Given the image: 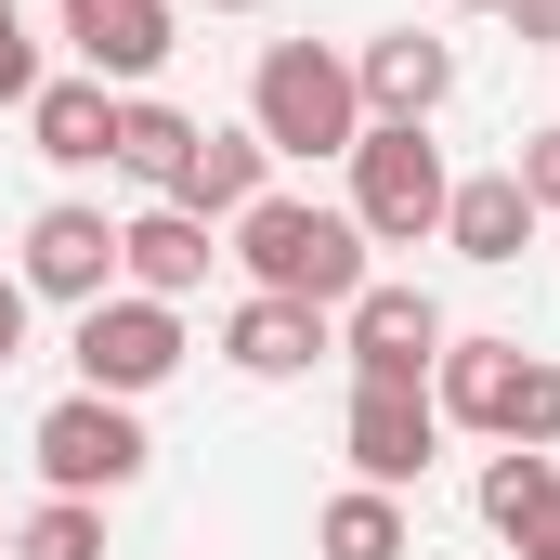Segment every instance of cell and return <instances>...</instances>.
Instances as JSON below:
<instances>
[{
    "label": "cell",
    "instance_id": "13",
    "mask_svg": "<svg viewBox=\"0 0 560 560\" xmlns=\"http://www.w3.org/2000/svg\"><path fill=\"white\" fill-rule=\"evenodd\" d=\"M209 235H222V222H196V209L143 196L131 222H118V287H143V300H196V287H209V261H222Z\"/></svg>",
    "mask_w": 560,
    "mask_h": 560
},
{
    "label": "cell",
    "instance_id": "28",
    "mask_svg": "<svg viewBox=\"0 0 560 560\" xmlns=\"http://www.w3.org/2000/svg\"><path fill=\"white\" fill-rule=\"evenodd\" d=\"M0 560H13V522H0Z\"/></svg>",
    "mask_w": 560,
    "mask_h": 560
},
{
    "label": "cell",
    "instance_id": "8",
    "mask_svg": "<svg viewBox=\"0 0 560 560\" xmlns=\"http://www.w3.org/2000/svg\"><path fill=\"white\" fill-rule=\"evenodd\" d=\"M339 456H352V482L418 495L430 456H443V405H430V392H392V378H352V405H339Z\"/></svg>",
    "mask_w": 560,
    "mask_h": 560
},
{
    "label": "cell",
    "instance_id": "1",
    "mask_svg": "<svg viewBox=\"0 0 560 560\" xmlns=\"http://www.w3.org/2000/svg\"><path fill=\"white\" fill-rule=\"evenodd\" d=\"M222 235H235V261H248L261 300H313V313H339V300L365 287V222L326 209V196H261V209H235Z\"/></svg>",
    "mask_w": 560,
    "mask_h": 560
},
{
    "label": "cell",
    "instance_id": "27",
    "mask_svg": "<svg viewBox=\"0 0 560 560\" xmlns=\"http://www.w3.org/2000/svg\"><path fill=\"white\" fill-rule=\"evenodd\" d=\"M443 13H509V0H443Z\"/></svg>",
    "mask_w": 560,
    "mask_h": 560
},
{
    "label": "cell",
    "instance_id": "7",
    "mask_svg": "<svg viewBox=\"0 0 560 560\" xmlns=\"http://www.w3.org/2000/svg\"><path fill=\"white\" fill-rule=\"evenodd\" d=\"M443 339H456V326H443V300H430V287H352V300H339V365H352V378H392V392H430V365H443Z\"/></svg>",
    "mask_w": 560,
    "mask_h": 560
},
{
    "label": "cell",
    "instance_id": "11",
    "mask_svg": "<svg viewBox=\"0 0 560 560\" xmlns=\"http://www.w3.org/2000/svg\"><path fill=\"white\" fill-rule=\"evenodd\" d=\"M352 92H365V131H430L443 92H456V52H443L430 26H378V39L352 52Z\"/></svg>",
    "mask_w": 560,
    "mask_h": 560
},
{
    "label": "cell",
    "instance_id": "25",
    "mask_svg": "<svg viewBox=\"0 0 560 560\" xmlns=\"http://www.w3.org/2000/svg\"><path fill=\"white\" fill-rule=\"evenodd\" d=\"M522 560H560V509H548V522H535V535H522Z\"/></svg>",
    "mask_w": 560,
    "mask_h": 560
},
{
    "label": "cell",
    "instance_id": "10",
    "mask_svg": "<svg viewBox=\"0 0 560 560\" xmlns=\"http://www.w3.org/2000/svg\"><path fill=\"white\" fill-rule=\"evenodd\" d=\"M26 300H66V313H92L105 287H118V222L92 209V196H52L39 222H26V261H13Z\"/></svg>",
    "mask_w": 560,
    "mask_h": 560
},
{
    "label": "cell",
    "instance_id": "14",
    "mask_svg": "<svg viewBox=\"0 0 560 560\" xmlns=\"http://www.w3.org/2000/svg\"><path fill=\"white\" fill-rule=\"evenodd\" d=\"M261 196H275V143L261 131H196V156L170 170V209H196V222H235Z\"/></svg>",
    "mask_w": 560,
    "mask_h": 560
},
{
    "label": "cell",
    "instance_id": "18",
    "mask_svg": "<svg viewBox=\"0 0 560 560\" xmlns=\"http://www.w3.org/2000/svg\"><path fill=\"white\" fill-rule=\"evenodd\" d=\"M548 509H560V456H522V443H495V456H482V535H509V548H522Z\"/></svg>",
    "mask_w": 560,
    "mask_h": 560
},
{
    "label": "cell",
    "instance_id": "21",
    "mask_svg": "<svg viewBox=\"0 0 560 560\" xmlns=\"http://www.w3.org/2000/svg\"><path fill=\"white\" fill-rule=\"evenodd\" d=\"M509 183L535 196V222H560V118H548V131H522V156H509Z\"/></svg>",
    "mask_w": 560,
    "mask_h": 560
},
{
    "label": "cell",
    "instance_id": "9",
    "mask_svg": "<svg viewBox=\"0 0 560 560\" xmlns=\"http://www.w3.org/2000/svg\"><path fill=\"white\" fill-rule=\"evenodd\" d=\"M52 26H66L79 79H105V92H143V79L170 66V39H183V0H52Z\"/></svg>",
    "mask_w": 560,
    "mask_h": 560
},
{
    "label": "cell",
    "instance_id": "3",
    "mask_svg": "<svg viewBox=\"0 0 560 560\" xmlns=\"http://www.w3.org/2000/svg\"><path fill=\"white\" fill-rule=\"evenodd\" d=\"M248 131L275 143V156H352V143H365L352 52H326V39H275V52L248 66Z\"/></svg>",
    "mask_w": 560,
    "mask_h": 560
},
{
    "label": "cell",
    "instance_id": "24",
    "mask_svg": "<svg viewBox=\"0 0 560 560\" xmlns=\"http://www.w3.org/2000/svg\"><path fill=\"white\" fill-rule=\"evenodd\" d=\"M13 365H26V287L0 275V378H13Z\"/></svg>",
    "mask_w": 560,
    "mask_h": 560
},
{
    "label": "cell",
    "instance_id": "19",
    "mask_svg": "<svg viewBox=\"0 0 560 560\" xmlns=\"http://www.w3.org/2000/svg\"><path fill=\"white\" fill-rule=\"evenodd\" d=\"M196 156V118L183 105H156V92H118V170H131L143 196H170V170Z\"/></svg>",
    "mask_w": 560,
    "mask_h": 560
},
{
    "label": "cell",
    "instance_id": "6",
    "mask_svg": "<svg viewBox=\"0 0 560 560\" xmlns=\"http://www.w3.org/2000/svg\"><path fill=\"white\" fill-rule=\"evenodd\" d=\"M443 196H456V170H443L430 131H365L352 143V222H365V248H430Z\"/></svg>",
    "mask_w": 560,
    "mask_h": 560
},
{
    "label": "cell",
    "instance_id": "16",
    "mask_svg": "<svg viewBox=\"0 0 560 560\" xmlns=\"http://www.w3.org/2000/svg\"><path fill=\"white\" fill-rule=\"evenodd\" d=\"M443 248H456V261H482V275H509V261L535 248V196H522L509 170H469V183L443 196Z\"/></svg>",
    "mask_w": 560,
    "mask_h": 560
},
{
    "label": "cell",
    "instance_id": "4",
    "mask_svg": "<svg viewBox=\"0 0 560 560\" xmlns=\"http://www.w3.org/2000/svg\"><path fill=\"white\" fill-rule=\"evenodd\" d=\"M66 352H79V392H105V405H143L156 378H183V300L105 287V300L66 326Z\"/></svg>",
    "mask_w": 560,
    "mask_h": 560
},
{
    "label": "cell",
    "instance_id": "17",
    "mask_svg": "<svg viewBox=\"0 0 560 560\" xmlns=\"http://www.w3.org/2000/svg\"><path fill=\"white\" fill-rule=\"evenodd\" d=\"M313 560H418V509L378 495V482H339L313 509Z\"/></svg>",
    "mask_w": 560,
    "mask_h": 560
},
{
    "label": "cell",
    "instance_id": "5",
    "mask_svg": "<svg viewBox=\"0 0 560 560\" xmlns=\"http://www.w3.org/2000/svg\"><path fill=\"white\" fill-rule=\"evenodd\" d=\"M26 456H39V482L52 495H131L143 469H156V443H143L131 405H105V392H66V405H39V430H26Z\"/></svg>",
    "mask_w": 560,
    "mask_h": 560
},
{
    "label": "cell",
    "instance_id": "20",
    "mask_svg": "<svg viewBox=\"0 0 560 560\" xmlns=\"http://www.w3.org/2000/svg\"><path fill=\"white\" fill-rule=\"evenodd\" d=\"M13 560H105V509L92 495H39L13 522Z\"/></svg>",
    "mask_w": 560,
    "mask_h": 560
},
{
    "label": "cell",
    "instance_id": "12",
    "mask_svg": "<svg viewBox=\"0 0 560 560\" xmlns=\"http://www.w3.org/2000/svg\"><path fill=\"white\" fill-rule=\"evenodd\" d=\"M326 352H339V313H313V300H261V287H248V300L222 313V365L261 378V392H275V378H313Z\"/></svg>",
    "mask_w": 560,
    "mask_h": 560
},
{
    "label": "cell",
    "instance_id": "2",
    "mask_svg": "<svg viewBox=\"0 0 560 560\" xmlns=\"http://www.w3.org/2000/svg\"><path fill=\"white\" fill-rule=\"evenodd\" d=\"M430 405H443V430H482V443L560 456V365H548V352H522V339H443Z\"/></svg>",
    "mask_w": 560,
    "mask_h": 560
},
{
    "label": "cell",
    "instance_id": "22",
    "mask_svg": "<svg viewBox=\"0 0 560 560\" xmlns=\"http://www.w3.org/2000/svg\"><path fill=\"white\" fill-rule=\"evenodd\" d=\"M39 92V39H26V13L0 0V105H26Z\"/></svg>",
    "mask_w": 560,
    "mask_h": 560
},
{
    "label": "cell",
    "instance_id": "15",
    "mask_svg": "<svg viewBox=\"0 0 560 560\" xmlns=\"http://www.w3.org/2000/svg\"><path fill=\"white\" fill-rule=\"evenodd\" d=\"M26 143L52 170H118V92L105 79H39L26 92Z\"/></svg>",
    "mask_w": 560,
    "mask_h": 560
},
{
    "label": "cell",
    "instance_id": "23",
    "mask_svg": "<svg viewBox=\"0 0 560 560\" xmlns=\"http://www.w3.org/2000/svg\"><path fill=\"white\" fill-rule=\"evenodd\" d=\"M509 39L522 52H560V0H509Z\"/></svg>",
    "mask_w": 560,
    "mask_h": 560
},
{
    "label": "cell",
    "instance_id": "26",
    "mask_svg": "<svg viewBox=\"0 0 560 560\" xmlns=\"http://www.w3.org/2000/svg\"><path fill=\"white\" fill-rule=\"evenodd\" d=\"M183 13H261V0H183Z\"/></svg>",
    "mask_w": 560,
    "mask_h": 560
}]
</instances>
